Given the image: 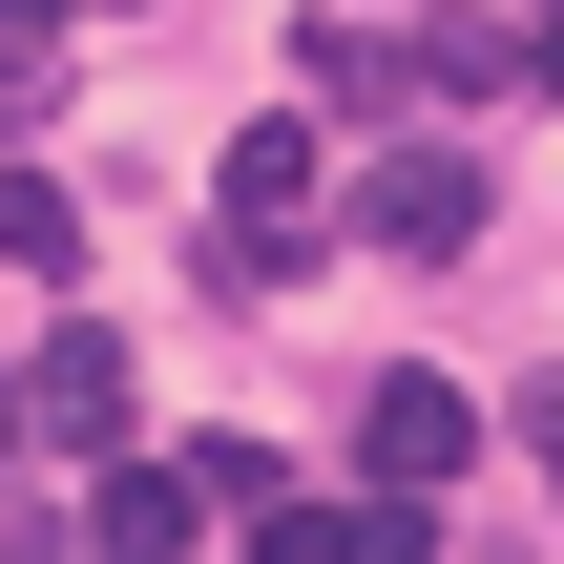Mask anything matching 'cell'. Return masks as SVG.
<instances>
[{
  "label": "cell",
  "instance_id": "6",
  "mask_svg": "<svg viewBox=\"0 0 564 564\" xmlns=\"http://www.w3.org/2000/svg\"><path fill=\"white\" fill-rule=\"evenodd\" d=\"M398 84H419V42H356V21H314V105H335V126H377Z\"/></svg>",
  "mask_w": 564,
  "mask_h": 564
},
{
  "label": "cell",
  "instance_id": "8",
  "mask_svg": "<svg viewBox=\"0 0 564 564\" xmlns=\"http://www.w3.org/2000/svg\"><path fill=\"white\" fill-rule=\"evenodd\" d=\"M523 84H564V0H523Z\"/></svg>",
  "mask_w": 564,
  "mask_h": 564
},
{
  "label": "cell",
  "instance_id": "2",
  "mask_svg": "<svg viewBox=\"0 0 564 564\" xmlns=\"http://www.w3.org/2000/svg\"><path fill=\"white\" fill-rule=\"evenodd\" d=\"M209 188H230V272H293L314 251V126H251Z\"/></svg>",
  "mask_w": 564,
  "mask_h": 564
},
{
  "label": "cell",
  "instance_id": "7",
  "mask_svg": "<svg viewBox=\"0 0 564 564\" xmlns=\"http://www.w3.org/2000/svg\"><path fill=\"white\" fill-rule=\"evenodd\" d=\"M0 251H21V272H63V251H84V209H63L42 167H0Z\"/></svg>",
  "mask_w": 564,
  "mask_h": 564
},
{
  "label": "cell",
  "instance_id": "1",
  "mask_svg": "<svg viewBox=\"0 0 564 564\" xmlns=\"http://www.w3.org/2000/svg\"><path fill=\"white\" fill-rule=\"evenodd\" d=\"M356 230L440 272V251H481V167H460V147H377V167H356Z\"/></svg>",
  "mask_w": 564,
  "mask_h": 564
},
{
  "label": "cell",
  "instance_id": "3",
  "mask_svg": "<svg viewBox=\"0 0 564 564\" xmlns=\"http://www.w3.org/2000/svg\"><path fill=\"white\" fill-rule=\"evenodd\" d=\"M21 440H126V335H105V314H63V335L21 356Z\"/></svg>",
  "mask_w": 564,
  "mask_h": 564
},
{
  "label": "cell",
  "instance_id": "5",
  "mask_svg": "<svg viewBox=\"0 0 564 564\" xmlns=\"http://www.w3.org/2000/svg\"><path fill=\"white\" fill-rule=\"evenodd\" d=\"M188 502H209L188 460H105V502H84L63 544H126V564H167V544H188Z\"/></svg>",
  "mask_w": 564,
  "mask_h": 564
},
{
  "label": "cell",
  "instance_id": "11",
  "mask_svg": "<svg viewBox=\"0 0 564 564\" xmlns=\"http://www.w3.org/2000/svg\"><path fill=\"white\" fill-rule=\"evenodd\" d=\"M523 419H544V460H564V398H523Z\"/></svg>",
  "mask_w": 564,
  "mask_h": 564
},
{
  "label": "cell",
  "instance_id": "10",
  "mask_svg": "<svg viewBox=\"0 0 564 564\" xmlns=\"http://www.w3.org/2000/svg\"><path fill=\"white\" fill-rule=\"evenodd\" d=\"M42 21H63V0H0V42H42Z\"/></svg>",
  "mask_w": 564,
  "mask_h": 564
},
{
  "label": "cell",
  "instance_id": "4",
  "mask_svg": "<svg viewBox=\"0 0 564 564\" xmlns=\"http://www.w3.org/2000/svg\"><path fill=\"white\" fill-rule=\"evenodd\" d=\"M356 440H377V481H419V502H440V481L481 460V398H460V377H377V419H356Z\"/></svg>",
  "mask_w": 564,
  "mask_h": 564
},
{
  "label": "cell",
  "instance_id": "9",
  "mask_svg": "<svg viewBox=\"0 0 564 564\" xmlns=\"http://www.w3.org/2000/svg\"><path fill=\"white\" fill-rule=\"evenodd\" d=\"M21 84H42V42H0V126H21Z\"/></svg>",
  "mask_w": 564,
  "mask_h": 564
},
{
  "label": "cell",
  "instance_id": "12",
  "mask_svg": "<svg viewBox=\"0 0 564 564\" xmlns=\"http://www.w3.org/2000/svg\"><path fill=\"white\" fill-rule=\"evenodd\" d=\"M0 440H21V377H0Z\"/></svg>",
  "mask_w": 564,
  "mask_h": 564
}]
</instances>
